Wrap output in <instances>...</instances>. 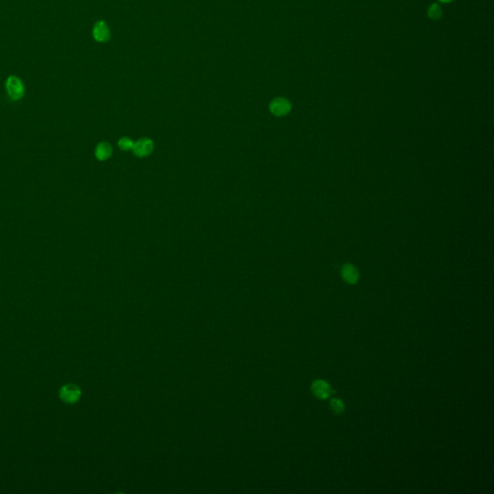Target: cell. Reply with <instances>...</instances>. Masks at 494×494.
Instances as JSON below:
<instances>
[{"label": "cell", "mask_w": 494, "mask_h": 494, "mask_svg": "<svg viewBox=\"0 0 494 494\" xmlns=\"http://www.w3.org/2000/svg\"><path fill=\"white\" fill-rule=\"evenodd\" d=\"M292 109L291 103L285 98H276L269 104L270 112L277 117L289 114Z\"/></svg>", "instance_id": "3"}, {"label": "cell", "mask_w": 494, "mask_h": 494, "mask_svg": "<svg viewBox=\"0 0 494 494\" xmlns=\"http://www.w3.org/2000/svg\"><path fill=\"white\" fill-rule=\"evenodd\" d=\"M437 1H439V2H441V3H445V4H446V3H450V2H453L454 0H437Z\"/></svg>", "instance_id": "12"}, {"label": "cell", "mask_w": 494, "mask_h": 494, "mask_svg": "<svg viewBox=\"0 0 494 494\" xmlns=\"http://www.w3.org/2000/svg\"><path fill=\"white\" fill-rule=\"evenodd\" d=\"M428 17L432 21H438L442 17V9L437 3L431 4L428 9Z\"/></svg>", "instance_id": "9"}, {"label": "cell", "mask_w": 494, "mask_h": 494, "mask_svg": "<svg viewBox=\"0 0 494 494\" xmlns=\"http://www.w3.org/2000/svg\"><path fill=\"white\" fill-rule=\"evenodd\" d=\"M341 273L343 279L348 284H355L359 279V272L357 268L350 264H345L343 266Z\"/></svg>", "instance_id": "7"}, {"label": "cell", "mask_w": 494, "mask_h": 494, "mask_svg": "<svg viewBox=\"0 0 494 494\" xmlns=\"http://www.w3.org/2000/svg\"><path fill=\"white\" fill-rule=\"evenodd\" d=\"M5 89L9 98L15 102L21 100L25 94L24 84L22 80L17 76H8L5 81Z\"/></svg>", "instance_id": "1"}, {"label": "cell", "mask_w": 494, "mask_h": 494, "mask_svg": "<svg viewBox=\"0 0 494 494\" xmlns=\"http://www.w3.org/2000/svg\"><path fill=\"white\" fill-rule=\"evenodd\" d=\"M133 145H134V142H133L130 138H128V137H123V138H121V139L118 141V146H119L122 150H124V151L132 150Z\"/></svg>", "instance_id": "10"}, {"label": "cell", "mask_w": 494, "mask_h": 494, "mask_svg": "<svg viewBox=\"0 0 494 494\" xmlns=\"http://www.w3.org/2000/svg\"><path fill=\"white\" fill-rule=\"evenodd\" d=\"M93 37L97 42L100 43H105L109 40L110 31L107 24L105 21H99L98 22H96L93 28Z\"/></svg>", "instance_id": "6"}, {"label": "cell", "mask_w": 494, "mask_h": 494, "mask_svg": "<svg viewBox=\"0 0 494 494\" xmlns=\"http://www.w3.org/2000/svg\"><path fill=\"white\" fill-rule=\"evenodd\" d=\"M312 391L317 398L322 400L327 399L332 393L329 384L326 381L322 380L314 381V383L312 384Z\"/></svg>", "instance_id": "5"}, {"label": "cell", "mask_w": 494, "mask_h": 494, "mask_svg": "<svg viewBox=\"0 0 494 494\" xmlns=\"http://www.w3.org/2000/svg\"><path fill=\"white\" fill-rule=\"evenodd\" d=\"M330 407H331L332 410L336 413H342L343 411L344 410V405L343 404L341 400H338V399H333L330 402Z\"/></svg>", "instance_id": "11"}, {"label": "cell", "mask_w": 494, "mask_h": 494, "mask_svg": "<svg viewBox=\"0 0 494 494\" xmlns=\"http://www.w3.org/2000/svg\"><path fill=\"white\" fill-rule=\"evenodd\" d=\"M153 150V142L149 138H141L134 142L132 152L138 157H145L151 154Z\"/></svg>", "instance_id": "4"}, {"label": "cell", "mask_w": 494, "mask_h": 494, "mask_svg": "<svg viewBox=\"0 0 494 494\" xmlns=\"http://www.w3.org/2000/svg\"><path fill=\"white\" fill-rule=\"evenodd\" d=\"M81 397V390L76 384H65L59 390L60 400L68 405L76 404Z\"/></svg>", "instance_id": "2"}, {"label": "cell", "mask_w": 494, "mask_h": 494, "mask_svg": "<svg viewBox=\"0 0 494 494\" xmlns=\"http://www.w3.org/2000/svg\"><path fill=\"white\" fill-rule=\"evenodd\" d=\"M112 154V146L108 142H101L95 149V155L98 160H107Z\"/></svg>", "instance_id": "8"}]
</instances>
